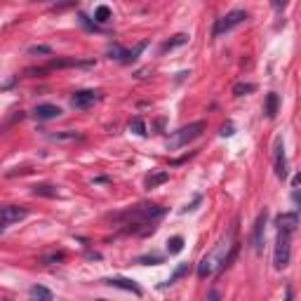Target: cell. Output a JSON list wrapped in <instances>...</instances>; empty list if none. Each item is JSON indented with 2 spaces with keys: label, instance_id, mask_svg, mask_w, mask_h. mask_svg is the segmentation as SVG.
<instances>
[{
  "label": "cell",
  "instance_id": "6da1fadb",
  "mask_svg": "<svg viewBox=\"0 0 301 301\" xmlns=\"http://www.w3.org/2000/svg\"><path fill=\"white\" fill-rule=\"evenodd\" d=\"M235 252H238V242H235L233 233L229 235L226 240H221L217 247H214L210 254L202 257V261L198 264V278H210L214 271H223V268H229L231 261L235 259Z\"/></svg>",
  "mask_w": 301,
  "mask_h": 301
},
{
  "label": "cell",
  "instance_id": "7a4b0ae2",
  "mask_svg": "<svg viewBox=\"0 0 301 301\" xmlns=\"http://www.w3.org/2000/svg\"><path fill=\"white\" fill-rule=\"evenodd\" d=\"M165 214L162 207H156V205H139V207H132L127 212L118 214V221H125L127 231H132L134 226H144V223H153L156 219H160Z\"/></svg>",
  "mask_w": 301,
  "mask_h": 301
},
{
  "label": "cell",
  "instance_id": "3957f363",
  "mask_svg": "<svg viewBox=\"0 0 301 301\" xmlns=\"http://www.w3.org/2000/svg\"><path fill=\"white\" fill-rule=\"evenodd\" d=\"M205 120H195V123H189L184 125L181 129H177V132H172V137L167 139V148L170 150H177V148H184V146H189L193 139H198L202 132H205Z\"/></svg>",
  "mask_w": 301,
  "mask_h": 301
},
{
  "label": "cell",
  "instance_id": "277c9868",
  "mask_svg": "<svg viewBox=\"0 0 301 301\" xmlns=\"http://www.w3.org/2000/svg\"><path fill=\"white\" fill-rule=\"evenodd\" d=\"M245 22H247V12H245V10L226 12L223 17H219V19H217L212 35H214V38H221L223 33H229V31H233L235 26H240V24H245Z\"/></svg>",
  "mask_w": 301,
  "mask_h": 301
},
{
  "label": "cell",
  "instance_id": "5b68a950",
  "mask_svg": "<svg viewBox=\"0 0 301 301\" xmlns=\"http://www.w3.org/2000/svg\"><path fill=\"white\" fill-rule=\"evenodd\" d=\"M292 259V235L278 231V240H275V252H273V266L275 268H287Z\"/></svg>",
  "mask_w": 301,
  "mask_h": 301
},
{
  "label": "cell",
  "instance_id": "8992f818",
  "mask_svg": "<svg viewBox=\"0 0 301 301\" xmlns=\"http://www.w3.org/2000/svg\"><path fill=\"white\" fill-rule=\"evenodd\" d=\"M26 210L24 207H17V205H5L0 207V233L7 229V226H12V223H19L26 219Z\"/></svg>",
  "mask_w": 301,
  "mask_h": 301
},
{
  "label": "cell",
  "instance_id": "52a82bcc",
  "mask_svg": "<svg viewBox=\"0 0 301 301\" xmlns=\"http://www.w3.org/2000/svg\"><path fill=\"white\" fill-rule=\"evenodd\" d=\"M144 50H146V43L137 45L134 50H125V47H120V45H113V47H108V57L116 59V62H120V64H132Z\"/></svg>",
  "mask_w": 301,
  "mask_h": 301
},
{
  "label": "cell",
  "instance_id": "ba28073f",
  "mask_svg": "<svg viewBox=\"0 0 301 301\" xmlns=\"http://www.w3.org/2000/svg\"><path fill=\"white\" fill-rule=\"evenodd\" d=\"M99 101V95L97 92H92V89H80V92H76V95L71 97V106L78 108V111H87V108H92Z\"/></svg>",
  "mask_w": 301,
  "mask_h": 301
},
{
  "label": "cell",
  "instance_id": "9c48e42d",
  "mask_svg": "<svg viewBox=\"0 0 301 301\" xmlns=\"http://www.w3.org/2000/svg\"><path fill=\"white\" fill-rule=\"evenodd\" d=\"M264 238H266V210L254 221V233H252V245L254 252H264Z\"/></svg>",
  "mask_w": 301,
  "mask_h": 301
},
{
  "label": "cell",
  "instance_id": "30bf717a",
  "mask_svg": "<svg viewBox=\"0 0 301 301\" xmlns=\"http://www.w3.org/2000/svg\"><path fill=\"white\" fill-rule=\"evenodd\" d=\"M275 226H278V231H283V233H294L296 229H299V214L296 212H283L275 217Z\"/></svg>",
  "mask_w": 301,
  "mask_h": 301
},
{
  "label": "cell",
  "instance_id": "8fae6325",
  "mask_svg": "<svg viewBox=\"0 0 301 301\" xmlns=\"http://www.w3.org/2000/svg\"><path fill=\"white\" fill-rule=\"evenodd\" d=\"M273 165H275V174L278 179H287V158H285V144L283 139L275 141V156H273Z\"/></svg>",
  "mask_w": 301,
  "mask_h": 301
},
{
  "label": "cell",
  "instance_id": "7c38bea8",
  "mask_svg": "<svg viewBox=\"0 0 301 301\" xmlns=\"http://www.w3.org/2000/svg\"><path fill=\"white\" fill-rule=\"evenodd\" d=\"M104 283L111 285V287H118V290H125V292H132V294L141 296V287L129 278H106Z\"/></svg>",
  "mask_w": 301,
  "mask_h": 301
},
{
  "label": "cell",
  "instance_id": "4fadbf2b",
  "mask_svg": "<svg viewBox=\"0 0 301 301\" xmlns=\"http://www.w3.org/2000/svg\"><path fill=\"white\" fill-rule=\"evenodd\" d=\"M33 113L40 118V120H52V118H59V116H62V108L54 106V104H38Z\"/></svg>",
  "mask_w": 301,
  "mask_h": 301
},
{
  "label": "cell",
  "instance_id": "5bb4252c",
  "mask_svg": "<svg viewBox=\"0 0 301 301\" xmlns=\"http://www.w3.org/2000/svg\"><path fill=\"white\" fill-rule=\"evenodd\" d=\"M28 301H54L52 292L43 285H33L31 290H28Z\"/></svg>",
  "mask_w": 301,
  "mask_h": 301
},
{
  "label": "cell",
  "instance_id": "9a60e30c",
  "mask_svg": "<svg viewBox=\"0 0 301 301\" xmlns=\"http://www.w3.org/2000/svg\"><path fill=\"white\" fill-rule=\"evenodd\" d=\"M47 139L57 141V144H71V141H78L80 139V134L78 132H57V134H50Z\"/></svg>",
  "mask_w": 301,
  "mask_h": 301
},
{
  "label": "cell",
  "instance_id": "2e32d148",
  "mask_svg": "<svg viewBox=\"0 0 301 301\" xmlns=\"http://www.w3.org/2000/svg\"><path fill=\"white\" fill-rule=\"evenodd\" d=\"M170 179V172H153L148 174V179H146V189H158L160 184H165Z\"/></svg>",
  "mask_w": 301,
  "mask_h": 301
},
{
  "label": "cell",
  "instance_id": "e0dca14e",
  "mask_svg": "<svg viewBox=\"0 0 301 301\" xmlns=\"http://www.w3.org/2000/svg\"><path fill=\"white\" fill-rule=\"evenodd\" d=\"M113 19V12L108 5H99L95 10V24H108Z\"/></svg>",
  "mask_w": 301,
  "mask_h": 301
},
{
  "label": "cell",
  "instance_id": "ac0fdd59",
  "mask_svg": "<svg viewBox=\"0 0 301 301\" xmlns=\"http://www.w3.org/2000/svg\"><path fill=\"white\" fill-rule=\"evenodd\" d=\"M189 43V35L186 33H179V35H174L172 40H167V43H162V47H160V52H167V50H174V47H179V45H186Z\"/></svg>",
  "mask_w": 301,
  "mask_h": 301
},
{
  "label": "cell",
  "instance_id": "d6986e66",
  "mask_svg": "<svg viewBox=\"0 0 301 301\" xmlns=\"http://www.w3.org/2000/svg\"><path fill=\"white\" fill-rule=\"evenodd\" d=\"M278 104H280L278 95H275V92H271V95L266 97V116L268 118H275V116H278Z\"/></svg>",
  "mask_w": 301,
  "mask_h": 301
},
{
  "label": "cell",
  "instance_id": "ffe728a7",
  "mask_svg": "<svg viewBox=\"0 0 301 301\" xmlns=\"http://www.w3.org/2000/svg\"><path fill=\"white\" fill-rule=\"evenodd\" d=\"M33 195H43V198H57V195H59V191H57L54 186H50V184H38V186H33Z\"/></svg>",
  "mask_w": 301,
  "mask_h": 301
},
{
  "label": "cell",
  "instance_id": "44dd1931",
  "mask_svg": "<svg viewBox=\"0 0 301 301\" xmlns=\"http://www.w3.org/2000/svg\"><path fill=\"white\" fill-rule=\"evenodd\" d=\"M181 250H184V238H181V235H174V238L167 240V252L170 254H179Z\"/></svg>",
  "mask_w": 301,
  "mask_h": 301
},
{
  "label": "cell",
  "instance_id": "7402d4cb",
  "mask_svg": "<svg viewBox=\"0 0 301 301\" xmlns=\"http://www.w3.org/2000/svg\"><path fill=\"white\" fill-rule=\"evenodd\" d=\"M129 132L139 134V137H146V125H144V120H141L139 116H137V118H132V120H129Z\"/></svg>",
  "mask_w": 301,
  "mask_h": 301
},
{
  "label": "cell",
  "instance_id": "603a6c76",
  "mask_svg": "<svg viewBox=\"0 0 301 301\" xmlns=\"http://www.w3.org/2000/svg\"><path fill=\"white\" fill-rule=\"evenodd\" d=\"M186 273H189V264H179V266H177V271H174V273L170 275V280H167L165 285H174L179 278H184Z\"/></svg>",
  "mask_w": 301,
  "mask_h": 301
},
{
  "label": "cell",
  "instance_id": "cb8c5ba5",
  "mask_svg": "<svg viewBox=\"0 0 301 301\" xmlns=\"http://www.w3.org/2000/svg\"><path fill=\"white\" fill-rule=\"evenodd\" d=\"M254 89H257V87H254L252 83H238L233 87V95L235 97H242V95H250V92H254Z\"/></svg>",
  "mask_w": 301,
  "mask_h": 301
},
{
  "label": "cell",
  "instance_id": "d4e9b609",
  "mask_svg": "<svg viewBox=\"0 0 301 301\" xmlns=\"http://www.w3.org/2000/svg\"><path fill=\"white\" fill-rule=\"evenodd\" d=\"M66 254L64 252H54V254H47V257H40V264H57V261H64Z\"/></svg>",
  "mask_w": 301,
  "mask_h": 301
},
{
  "label": "cell",
  "instance_id": "484cf974",
  "mask_svg": "<svg viewBox=\"0 0 301 301\" xmlns=\"http://www.w3.org/2000/svg\"><path fill=\"white\" fill-rule=\"evenodd\" d=\"M28 54H45V57H52V47H47V45H33V47H28Z\"/></svg>",
  "mask_w": 301,
  "mask_h": 301
},
{
  "label": "cell",
  "instance_id": "4316f807",
  "mask_svg": "<svg viewBox=\"0 0 301 301\" xmlns=\"http://www.w3.org/2000/svg\"><path fill=\"white\" fill-rule=\"evenodd\" d=\"M137 264H144V266H156V264H162V257L158 254H150V257H139Z\"/></svg>",
  "mask_w": 301,
  "mask_h": 301
},
{
  "label": "cell",
  "instance_id": "83f0119b",
  "mask_svg": "<svg viewBox=\"0 0 301 301\" xmlns=\"http://www.w3.org/2000/svg\"><path fill=\"white\" fill-rule=\"evenodd\" d=\"M219 134H221V137H231V134H233V125H223Z\"/></svg>",
  "mask_w": 301,
  "mask_h": 301
},
{
  "label": "cell",
  "instance_id": "f1b7e54d",
  "mask_svg": "<svg viewBox=\"0 0 301 301\" xmlns=\"http://www.w3.org/2000/svg\"><path fill=\"white\" fill-rule=\"evenodd\" d=\"M207 301H221V296H219V292H210V294H207Z\"/></svg>",
  "mask_w": 301,
  "mask_h": 301
},
{
  "label": "cell",
  "instance_id": "f546056e",
  "mask_svg": "<svg viewBox=\"0 0 301 301\" xmlns=\"http://www.w3.org/2000/svg\"><path fill=\"white\" fill-rule=\"evenodd\" d=\"M285 301H292V287H287V299Z\"/></svg>",
  "mask_w": 301,
  "mask_h": 301
},
{
  "label": "cell",
  "instance_id": "4dcf8cb0",
  "mask_svg": "<svg viewBox=\"0 0 301 301\" xmlns=\"http://www.w3.org/2000/svg\"><path fill=\"white\" fill-rule=\"evenodd\" d=\"M97 301H104V299H97Z\"/></svg>",
  "mask_w": 301,
  "mask_h": 301
}]
</instances>
